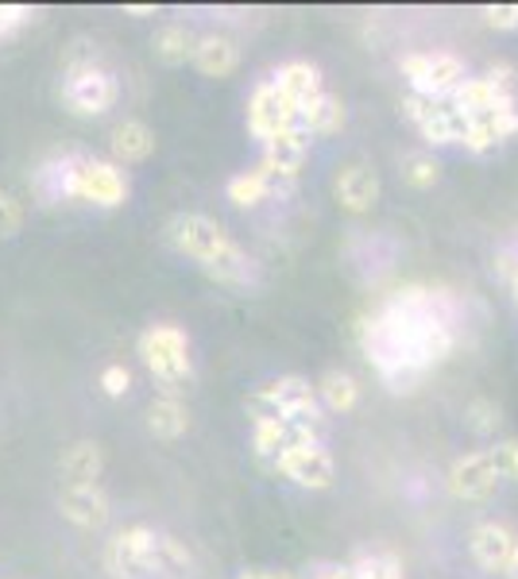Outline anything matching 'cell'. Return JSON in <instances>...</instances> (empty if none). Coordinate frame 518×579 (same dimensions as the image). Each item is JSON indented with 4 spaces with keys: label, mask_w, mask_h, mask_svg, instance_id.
<instances>
[{
    "label": "cell",
    "mask_w": 518,
    "mask_h": 579,
    "mask_svg": "<svg viewBox=\"0 0 518 579\" xmlns=\"http://www.w3.org/2000/svg\"><path fill=\"white\" fill-rule=\"evenodd\" d=\"M59 101L67 104V112H74V117L97 120V117H104L109 109H117L120 81L109 67L97 62V54L74 51L67 59V70H62Z\"/></svg>",
    "instance_id": "4"
},
{
    "label": "cell",
    "mask_w": 518,
    "mask_h": 579,
    "mask_svg": "<svg viewBox=\"0 0 518 579\" xmlns=\"http://www.w3.org/2000/svg\"><path fill=\"white\" fill-rule=\"evenodd\" d=\"M460 301L441 287L407 282L395 287L360 317L363 360L376 367L391 395H415L426 379L457 352Z\"/></svg>",
    "instance_id": "1"
},
{
    "label": "cell",
    "mask_w": 518,
    "mask_h": 579,
    "mask_svg": "<svg viewBox=\"0 0 518 579\" xmlns=\"http://www.w3.org/2000/svg\"><path fill=\"white\" fill-rule=\"evenodd\" d=\"M298 117H302V109H298V104L290 101L271 78L256 81V89L248 93V112H245L248 132H252L256 143L287 132V128H298Z\"/></svg>",
    "instance_id": "10"
},
{
    "label": "cell",
    "mask_w": 518,
    "mask_h": 579,
    "mask_svg": "<svg viewBox=\"0 0 518 579\" xmlns=\"http://www.w3.org/2000/svg\"><path fill=\"white\" fill-rule=\"evenodd\" d=\"M499 483H504V476H499V468H496V460H491L488 448H472V452L457 456L449 476H445L449 495L460 502H488L491 495L499 491Z\"/></svg>",
    "instance_id": "13"
},
{
    "label": "cell",
    "mask_w": 518,
    "mask_h": 579,
    "mask_svg": "<svg viewBox=\"0 0 518 579\" xmlns=\"http://www.w3.org/2000/svg\"><path fill=\"white\" fill-rule=\"evenodd\" d=\"M313 390H318V402L326 406V413H352L360 406V379L341 371V367L321 375Z\"/></svg>",
    "instance_id": "25"
},
{
    "label": "cell",
    "mask_w": 518,
    "mask_h": 579,
    "mask_svg": "<svg viewBox=\"0 0 518 579\" xmlns=\"http://www.w3.org/2000/svg\"><path fill=\"white\" fill-rule=\"evenodd\" d=\"M499 421H504V410H499L491 398H472V402L465 406V426L472 429L476 437H491L499 429Z\"/></svg>",
    "instance_id": "29"
},
{
    "label": "cell",
    "mask_w": 518,
    "mask_h": 579,
    "mask_svg": "<svg viewBox=\"0 0 518 579\" xmlns=\"http://www.w3.org/2000/svg\"><path fill=\"white\" fill-rule=\"evenodd\" d=\"M167 243L182 259H190L206 279H213L225 290H256L263 282L259 263L232 240L225 224H217L206 213H175L163 224Z\"/></svg>",
    "instance_id": "2"
},
{
    "label": "cell",
    "mask_w": 518,
    "mask_h": 579,
    "mask_svg": "<svg viewBox=\"0 0 518 579\" xmlns=\"http://www.w3.org/2000/svg\"><path fill=\"white\" fill-rule=\"evenodd\" d=\"M190 429V410H186L182 398L175 395H159L156 402L148 406V433L156 440H178Z\"/></svg>",
    "instance_id": "26"
},
{
    "label": "cell",
    "mask_w": 518,
    "mask_h": 579,
    "mask_svg": "<svg viewBox=\"0 0 518 579\" xmlns=\"http://www.w3.org/2000/svg\"><path fill=\"white\" fill-rule=\"evenodd\" d=\"M237 579H298V572H271V568H248Z\"/></svg>",
    "instance_id": "38"
},
{
    "label": "cell",
    "mask_w": 518,
    "mask_h": 579,
    "mask_svg": "<svg viewBox=\"0 0 518 579\" xmlns=\"http://www.w3.org/2000/svg\"><path fill=\"white\" fill-rule=\"evenodd\" d=\"M402 178H407V186H415V190H434L437 178H441V167H437L434 154L415 151L402 159Z\"/></svg>",
    "instance_id": "30"
},
{
    "label": "cell",
    "mask_w": 518,
    "mask_h": 579,
    "mask_svg": "<svg viewBox=\"0 0 518 579\" xmlns=\"http://www.w3.org/2000/svg\"><path fill=\"white\" fill-rule=\"evenodd\" d=\"M140 360L148 375L159 382V395L182 398V390L193 382V345L190 332L175 321L148 325L140 332Z\"/></svg>",
    "instance_id": "3"
},
{
    "label": "cell",
    "mask_w": 518,
    "mask_h": 579,
    "mask_svg": "<svg viewBox=\"0 0 518 579\" xmlns=\"http://www.w3.org/2000/svg\"><path fill=\"white\" fill-rule=\"evenodd\" d=\"M78 151H59L47 162H39V170L31 174V193L39 206H67L70 201V167H74Z\"/></svg>",
    "instance_id": "20"
},
{
    "label": "cell",
    "mask_w": 518,
    "mask_h": 579,
    "mask_svg": "<svg viewBox=\"0 0 518 579\" xmlns=\"http://www.w3.org/2000/svg\"><path fill=\"white\" fill-rule=\"evenodd\" d=\"M193 31L186 23H163L151 39V54H156L163 67H186L193 59Z\"/></svg>",
    "instance_id": "27"
},
{
    "label": "cell",
    "mask_w": 518,
    "mask_h": 579,
    "mask_svg": "<svg viewBox=\"0 0 518 579\" xmlns=\"http://www.w3.org/2000/svg\"><path fill=\"white\" fill-rule=\"evenodd\" d=\"M518 552V533L507 521H476L472 533H468V557L476 560V568L488 576H511Z\"/></svg>",
    "instance_id": "14"
},
{
    "label": "cell",
    "mask_w": 518,
    "mask_h": 579,
    "mask_svg": "<svg viewBox=\"0 0 518 579\" xmlns=\"http://www.w3.org/2000/svg\"><path fill=\"white\" fill-rule=\"evenodd\" d=\"M348 112H345V101L337 93H321L318 101H310L302 109V117H298V128H302L310 140H329V136H337L345 128Z\"/></svg>",
    "instance_id": "24"
},
{
    "label": "cell",
    "mask_w": 518,
    "mask_h": 579,
    "mask_svg": "<svg viewBox=\"0 0 518 579\" xmlns=\"http://www.w3.org/2000/svg\"><path fill=\"white\" fill-rule=\"evenodd\" d=\"M484 23L496 31H518V4H491L484 8Z\"/></svg>",
    "instance_id": "36"
},
{
    "label": "cell",
    "mask_w": 518,
    "mask_h": 579,
    "mask_svg": "<svg viewBox=\"0 0 518 579\" xmlns=\"http://www.w3.org/2000/svg\"><path fill=\"white\" fill-rule=\"evenodd\" d=\"M491 460H496L499 476L518 483V437H507V440H496V445L488 448Z\"/></svg>",
    "instance_id": "31"
},
{
    "label": "cell",
    "mask_w": 518,
    "mask_h": 579,
    "mask_svg": "<svg viewBox=\"0 0 518 579\" xmlns=\"http://www.w3.org/2000/svg\"><path fill=\"white\" fill-rule=\"evenodd\" d=\"M193 67L201 78H232L240 70V43L225 31H209L193 43Z\"/></svg>",
    "instance_id": "19"
},
{
    "label": "cell",
    "mask_w": 518,
    "mask_h": 579,
    "mask_svg": "<svg viewBox=\"0 0 518 579\" xmlns=\"http://www.w3.org/2000/svg\"><path fill=\"white\" fill-rule=\"evenodd\" d=\"M496 267H499V274H504V279L511 282V293H515V301H518V263H515L511 256H499Z\"/></svg>",
    "instance_id": "37"
},
{
    "label": "cell",
    "mask_w": 518,
    "mask_h": 579,
    "mask_svg": "<svg viewBox=\"0 0 518 579\" xmlns=\"http://www.w3.org/2000/svg\"><path fill=\"white\" fill-rule=\"evenodd\" d=\"M298 579H352V565H341V560H310L298 572Z\"/></svg>",
    "instance_id": "34"
},
{
    "label": "cell",
    "mask_w": 518,
    "mask_h": 579,
    "mask_svg": "<svg viewBox=\"0 0 518 579\" xmlns=\"http://www.w3.org/2000/svg\"><path fill=\"white\" fill-rule=\"evenodd\" d=\"M352 579H407L395 552H360L352 560Z\"/></svg>",
    "instance_id": "28"
},
{
    "label": "cell",
    "mask_w": 518,
    "mask_h": 579,
    "mask_svg": "<svg viewBox=\"0 0 518 579\" xmlns=\"http://www.w3.org/2000/svg\"><path fill=\"white\" fill-rule=\"evenodd\" d=\"M109 151L117 167H140L156 154V132L143 120H120L109 136Z\"/></svg>",
    "instance_id": "22"
},
{
    "label": "cell",
    "mask_w": 518,
    "mask_h": 579,
    "mask_svg": "<svg viewBox=\"0 0 518 579\" xmlns=\"http://www.w3.org/2000/svg\"><path fill=\"white\" fill-rule=\"evenodd\" d=\"M282 190V182L275 174H267L263 167H248V170H237V174L225 182V198L232 201L237 209H259L267 198H275V193Z\"/></svg>",
    "instance_id": "23"
},
{
    "label": "cell",
    "mask_w": 518,
    "mask_h": 579,
    "mask_svg": "<svg viewBox=\"0 0 518 579\" xmlns=\"http://www.w3.org/2000/svg\"><path fill=\"white\" fill-rule=\"evenodd\" d=\"M399 112L430 147H460V140H465V120L449 104V97L445 101H426V97L407 93L399 101Z\"/></svg>",
    "instance_id": "11"
},
{
    "label": "cell",
    "mask_w": 518,
    "mask_h": 579,
    "mask_svg": "<svg viewBox=\"0 0 518 579\" xmlns=\"http://www.w3.org/2000/svg\"><path fill=\"white\" fill-rule=\"evenodd\" d=\"M248 413H275V418L298 421V426L329 429V413L318 402V390L302 375H279V379L259 382L252 395L245 398Z\"/></svg>",
    "instance_id": "5"
},
{
    "label": "cell",
    "mask_w": 518,
    "mask_h": 579,
    "mask_svg": "<svg viewBox=\"0 0 518 579\" xmlns=\"http://www.w3.org/2000/svg\"><path fill=\"white\" fill-rule=\"evenodd\" d=\"M101 390H104V398H112V402H117V398H124L128 395V387H132V371H128L124 363H109L101 371Z\"/></svg>",
    "instance_id": "33"
},
{
    "label": "cell",
    "mask_w": 518,
    "mask_h": 579,
    "mask_svg": "<svg viewBox=\"0 0 518 579\" xmlns=\"http://www.w3.org/2000/svg\"><path fill=\"white\" fill-rule=\"evenodd\" d=\"M379 193H383V186L368 162H345L333 174V198L348 217H368L379 206Z\"/></svg>",
    "instance_id": "16"
},
{
    "label": "cell",
    "mask_w": 518,
    "mask_h": 579,
    "mask_svg": "<svg viewBox=\"0 0 518 579\" xmlns=\"http://www.w3.org/2000/svg\"><path fill=\"white\" fill-rule=\"evenodd\" d=\"M248 426H252V456L267 471H271V463L279 460L287 448L326 445V429L298 426V421L275 418V413H248Z\"/></svg>",
    "instance_id": "9"
},
{
    "label": "cell",
    "mask_w": 518,
    "mask_h": 579,
    "mask_svg": "<svg viewBox=\"0 0 518 579\" xmlns=\"http://www.w3.org/2000/svg\"><path fill=\"white\" fill-rule=\"evenodd\" d=\"M310 147H313V140L302 132V128H287V132L259 143V167H263L267 174L279 178L282 186H290L298 178V170L306 167V159H310Z\"/></svg>",
    "instance_id": "15"
},
{
    "label": "cell",
    "mask_w": 518,
    "mask_h": 579,
    "mask_svg": "<svg viewBox=\"0 0 518 579\" xmlns=\"http://www.w3.org/2000/svg\"><path fill=\"white\" fill-rule=\"evenodd\" d=\"M59 513H62V518H67L74 529L97 533V529L109 526L112 502H109V495H104L101 483H89V487H59Z\"/></svg>",
    "instance_id": "17"
},
{
    "label": "cell",
    "mask_w": 518,
    "mask_h": 579,
    "mask_svg": "<svg viewBox=\"0 0 518 579\" xmlns=\"http://www.w3.org/2000/svg\"><path fill=\"white\" fill-rule=\"evenodd\" d=\"M267 78L275 81V86L282 89V93L290 97V101L298 104V109H306L310 101H318L321 93H326V78H321V67L310 59H290L282 62V67H275Z\"/></svg>",
    "instance_id": "18"
},
{
    "label": "cell",
    "mask_w": 518,
    "mask_h": 579,
    "mask_svg": "<svg viewBox=\"0 0 518 579\" xmlns=\"http://www.w3.org/2000/svg\"><path fill=\"white\" fill-rule=\"evenodd\" d=\"M132 198V178L124 167L112 159H97V154H74L70 167V201L93 209H120Z\"/></svg>",
    "instance_id": "6"
},
{
    "label": "cell",
    "mask_w": 518,
    "mask_h": 579,
    "mask_svg": "<svg viewBox=\"0 0 518 579\" xmlns=\"http://www.w3.org/2000/svg\"><path fill=\"white\" fill-rule=\"evenodd\" d=\"M275 476L287 483L302 487V491H329L337 483V460L326 445H295L271 463Z\"/></svg>",
    "instance_id": "12"
},
{
    "label": "cell",
    "mask_w": 518,
    "mask_h": 579,
    "mask_svg": "<svg viewBox=\"0 0 518 579\" xmlns=\"http://www.w3.org/2000/svg\"><path fill=\"white\" fill-rule=\"evenodd\" d=\"M104 471V452L97 440H74L67 452L59 456V479L62 487H89L101 483Z\"/></svg>",
    "instance_id": "21"
},
{
    "label": "cell",
    "mask_w": 518,
    "mask_h": 579,
    "mask_svg": "<svg viewBox=\"0 0 518 579\" xmlns=\"http://www.w3.org/2000/svg\"><path fill=\"white\" fill-rule=\"evenodd\" d=\"M399 73L407 78V93L426 97V101H445L468 78V67L452 51H415L399 59Z\"/></svg>",
    "instance_id": "7"
},
{
    "label": "cell",
    "mask_w": 518,
    "mask_h": 579,
    "mask_svg": "<svg viewBox=\"0 0 518 579\" xmlns=\"http://www.w3.org/2000/svg\"><path fill=\"white\" fill-rule=\"evenodd\" d=\"M128 16H156V4H128Z\"/></svg>",
    "instance_id": "39"
},
{
    "label": "cell",
    "mask_w": 518,
    "mask_h": 579,
    "mask_svg": "<svg viewBox=\"0 0 518 579\" xmlns=\"http://www.w3.org/2000/svg\"><path fill=\"white\" fill-rule=\"evenodd\" d=\"M159 541L151 526H128L104 545V572L112 579H159Z\"/></svg>",
    "instance_id": "8"
},
{
    "label": "cell",
    "mask_w": 518,
    "mask_h": 579,
    "mask_svg": "<svg viewBox=\"0 0 518 579\" xmlns=\"http://www.w3.org/2000/svg\"><path fill=\"white\" fill-rule=\"evenodd\" d=\"M515 579H518V576H515Z\"/></svg>",
    "instance_id": "40"
},
{
    "label": "cell",
    "mask_w": 518,
    "mask_h": 579,
    "mask_svg": "<svg viewBox=\"0 0 518 579\" xmlns=\"http://www.w3.org/2000/svg\"><path fill=\"white\" fill-rule=\"evenodd\" d=\"M36 20V8L28 4H0V39L12 36V31H20L23 23Z\"/></svg>",
    "instance_id": "35"
},
{
    "label": "cell",
    "mask_w": 518,
    "mask_h": 579,
    "mask_svg": "<svg viewBox=\"0 0 518 579\" xmlns=\"http://www.w3.org/2000/svg\"><path fill=\"white\" fill-rule=\"evenodd\" d=\"M23 228V206L8 190H0V240H12Z\"/></svg>",
    "instance_id": "32"
}]
</instances>
